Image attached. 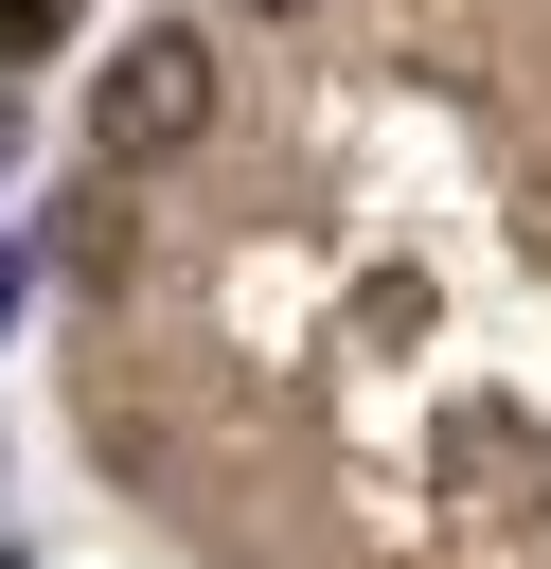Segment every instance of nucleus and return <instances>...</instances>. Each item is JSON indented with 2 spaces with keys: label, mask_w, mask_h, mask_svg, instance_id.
Listing matches in <instances>:
<instances>
[{
  "label": "nucleus",
  "mask_w": 551,
  "mask_h": 569,
  "mask_svg": "<svg viewBox=\"0 0 551 569\" xmlns=\"http://www.w3.org/2000/svg\"><path fill=\"white\" fill-rule=\"evenodd\" d=\"M196 124H213V36H178V18L124 36V53H107V142L160 160V142H196Z\"/></svg>",
  "instance_id": "nucleus-1"
},
{
  "label": "nucleus",
  "mask_w": 551,
  "mask_h": 569,
  "mask_svg": "<svg viewBox=\"0 0 551 569\" xmlns=\"http://www.w3.org/2000/svg\"><path fill=\"white\" fill-rule=\"evenodd\" d=\"M53 18H71V0H0V71H18V53L53 36Z\"/></svg>",
  "instance_id": "nucleus-2"
},
{
  "label": "nucleus",
  "mask_w": 551,
  "mask_h": 569,
  "mask_svg": "<svg viewBox=\"0 0 551 569\" xmlns=\"http://www.w3.org/2000/svg\"><path fill=\"white\" fill-rule=\"evenodd\" d=\"M18 302H36V267H18V249H0V320H18Z\"/></svg>",
  "instance_id": "nucleus-3"
},
{
  "label": "nucleus",
  "mask_w": 551,
  "mask_h": 569,
  "mask_svg": "<svg viewBox=\"0 0 551 569\" xmlns=\"http://www.w3.org/2000/svg\"><path fill=\"white\" fill-rule=\"evenodd\" d=\"M0 178H18V89H0Z\"/></svg>",
  "instance_id": "nucleus-4"
},
{
  "label": "nucleus",
  "mask_w": 551,
  "mask_h": 569,
  "mask_svg": "<svg viewBox=\"0 0 551 569\" xmlns=\"http://www.w3.org/2000/svg\"><path fill=\"white\" fill-rule=\"evenodd\" d=\"M249 18H302V0H249Z\"/></svg>",
  "instance_id": "nucleus-5"
}]
</instances>
